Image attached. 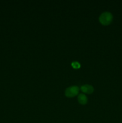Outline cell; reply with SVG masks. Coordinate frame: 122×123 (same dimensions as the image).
<instances>
[{"instance_id":"6da1fadb","label":"cell","mask_w":122,"mask_h":123,"mask_svg":"<svg viewBox=\"0 0 122 123\" xmlns=\"http://www.w3.org/2000/svg\"><path fill=\"white\" fill-rule=\"evenodd\" d=\"M99 19L101 24L104 25H108L112 22V15L110 12H104L100 14Z\"/></svg>"},{"instance_id":"277c9868","label":"cell","mask_w":122,"mask_h":123,"mask_svg":"<svg viewBox=\"0 0 122 123\" xmlns=\"http://www.w3.org/2000/svg\"><path fill=\"white\" fill-rule=\"evenodd\" d=\"M78 102L81 105H85L87 102V98L83 94H80L78 96Z\"/></svg>"},{"instance_id":"5b68a950","label":"cell","mask_w":122,"mask_h":123,"mask_svg":"<svg viewBox=\"0 0 122 123\" xmlns=\"http://www.w3.org/2000/svg\"><path fill=\"white\" fill-rule=\"evenodd\" d=\"M72 67H73L75 69H78V68H80L81 67V65L77 61H74V62H72Z\"/></svg>"},{"instance_id":"7a4b0ae2","label":"cell","mask_w":122,"mask_h":123,"mask_svg":"<svg viewBox=\"0 0 122 123\" xmlns=\"http://www.w3.org/2000/svg\"><path fill=\"white\" fill-rule=\"evenodd\" d=\"M79 92V88L77 86H72L66 90L65 94L68 97H73L77 96Z\"/></svg>"},{"instance_id":"3957f363","label":"cell","mask_w":122,"mask_h":123,"mask_svg":"<svg viewBox=\"0 0 122 123\" xmlns=\"http://www.w3.org/2000/svg\"><path fill=\"white\" fill-rule=\"evenodd\" d=\"M81 90L82 92L86 94H91L93 92V87L92 85H84L81 86Z\"/></svg>"}]
</instances>
